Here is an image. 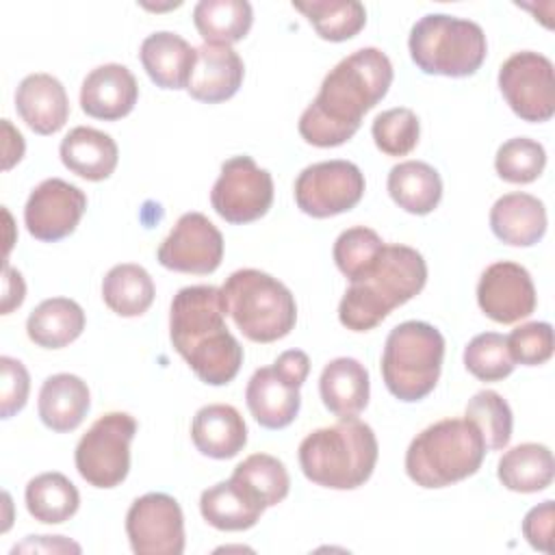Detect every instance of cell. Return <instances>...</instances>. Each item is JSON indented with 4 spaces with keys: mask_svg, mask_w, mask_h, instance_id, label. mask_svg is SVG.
Masks as SVG:
<instances>
[{
    "mask_svg": "<svg viewBox=\"0 0 555 555\" xmlns=\"http://www.w3.org/2000/svg\"><path fill=\"white\" fill-rule=\"evenodd\" d=\"M392 85V63L377 48H360L345 56L321 82L317 98L299 117V134L314 147H336L349 141L366 111Z\"/></svg>",
    "mask_w": 555,
    "mask_h": 555,
    "instance_id": "cell-1",
    "label": "cell"
},
{
    "mask_svg": "<svg viewBox=\"0 0 555 555\" xmlns=\"http://www.w3.org/2000/svg\"><path fill=\"white\" fill-rule=\"evenodd\" d=\"M225 314L223 293L210 284L180 288L169 310L173 349L210 386L230 384L243 364V347L230 334Z\"/></svg>",
    "mask_w": 555,
    "mask_h": 555,
    "instance_id": "cell-2",
    "label": "cell"
},
{
    "mask_svg": "<svg viewBox=\"0 0 555 555\" xmlns=\"http://www.w3.org/2000/svg\"><path fill=\"white\" fill-rule=\"evenodd\" d=\"M425 282L427 264L421 251L384 243L377 260L345 291L338 304V321L351 332H369L395 308L416 297Z\"/></svg>",
    "mask_w": 555,
    "mask_h": 555,
    "instance_id": "cell-3",
    "label": "cell"
},
{
    "mask_svg": "<svg viewBox=\"0 0 555 555\" xmlns=\"http://www.w3.org/2000/svg\"><path fill=\"white\" fill-rule=\"evenodd\" d=\"M377 438L356 416L310 431L299 444L301 473L317 486L353 490L369 481L377 464Z\"/></svg>",
    "mask_w": 555,
    "mask_h": 555,
    "instance_id": "cell-4",
    "label": "cell"
},
{
    "mask_svg": "<svg viewBox=\"0 0 555 555\" xmlns=\"http://www.w3.org/2000/svg\"><path fill=\"white\" fill-rule=\"evenodd\" d=\"M486 442L468 418H442L414 436L405 451V473L421 488H447L475 475Z\"/></svg>",
    "mask_w": 555,
    "mask_h": 555,
    "instance_id": "cell-5",
    "label": "cell"
},
{
    "mask_svg": "<svg viewBox=\"0 0 555 555\" xmlns=\"http://www.w3.org/2000/svg\"><path fill=\"white\" fill-rule=\"evenodd\" d=\"M225 310L241 334L254 343H273L291 334L297 321L293 293L260 269H238L221 286Z\"/></svg>",
    "mask_w": 555,
    "mask_h": 555,
    "instance_id": "cell-6",
    "label": "cell"
},
{
    "mask_svg": "<svg viewBox=\"0 0 555 555\" xmlns=\"http://www.w3.org/2000/svg\"><path fill=\"white\" fill-rule=\"evenodd\" d=\"M442 360L444 336L425 321H403L390 330L384 345V384L399 401H421L436 388Z\"/></svg>",
    "mask_w": 555,
    "mask_h": 555,
    "instance_id": "cell-7",
    "label": "cell"
},
{
    "mask_svg": "<svg viewBox=\"0 0 555 555\" xmlns=\"http://www.w3.org/2000/svg\"><path fill=\"white\" fill-rule=\"evenodd\" d=\"M410 56L431 76H473L488 54L483 28L473 20L447 13L423 15L410 30Z\"/></svg>",
    "mask_w": 555,
    "mask_h": 555,
    "instance_id": "cell-8",
    "label": "cell"
},
{
    "mask_svg": "<svg viewBox=\"0 0 555 555\" xmlns=\"http://www.w3.org/2000/svg\"><path fill=\"white\" fill-rule=\"evenodd\" d=\"M308 373L310 358L301 349L282 351L271 366L254 371L245 388V401L256 423L267 429L288 427L299 414V388Z\"/></svg>",
    "mask_w": 555,
    "mask_h": 555,
    "instance_id": "cell-9",
    "label": "cell"
},
{
    "mask_svg": "<svg viewBox=\"0 0 555 555\" xmlns=\"http://www.w3.org/2000/svg\"><path fill=\"white\" fill-rule=\"evenodd\" d=\"M137 421L128 412L100 416L76 444L74 462L80 477L93 488H115L130 470V442Z\"/></svg>",
    "mask_w": 555,
    "mask_h": 555,
    "instance_id": "cell-10",
    "label": "cell"
},
{
    "mask_svg": "<svg viewBox=\"0 0 555 555\" xmlns=\"http://www.w3.org/2000/svg\"><path fill=\"white\" fill-rule=\"evenodd\" d=\"M210 204L228 223H251L264 217L273 204V178L251 156H232L221 165Z\"/></svg>",
    "mask_w": 555,
    "mask_h": 555,
    "instance_id": "cell-11",
    "label": "cell"
},
{
    "mask_svg": "<svg viewBox=\"0 0 555 555\" xmlns=\"http://www.w3.org/2000/svg\"><path fill=\"white\" fill-rule=\"evenodd\" d=\"M297 208L314 219L351 210L364 195V173L349 160L308 165L295 180Z\"/></svg>",
    "mask_w": 555,
    "mask_h": 555,
    "instance_id": "cell-12",
    "label": "cell"
},
{
    "mask_svg": "<svg viewBox=\"0 0 555 555\" xmlns=\"http://www.w3.org/2000/svg\"><path fill=\"white\" fill-rule=\"evenodd\" d=\"M499 89L522 121L542 124L555 113L553 63L540 52H514L499 69Z\"/></svg>",
    "mask_w": 555,
    "mask_h": 555,
    "instance_id": "cell-13",
    "label": "cell"
},
{
    "mask_svg": "<svg viewBox=\"0 0 555 555\" xmlns=\"http://www.w3.org/2000/svg\"><path fill=\"white\" fill-rule=\"evenodd\" d=\"M126 533L137 555H180L184 551L180 503L165 492L134 499L126 514Z\"/></svg>",
    "mask_w": 555,
    "mask_h": 555,
    "instance_id": "cell-14",
    "label": "cell"
},
{
    "mask_svg": "<svg viewBox=\"0 0 555 555\" xmlns=\"http://www.w3.org/2000/svg\"><path fill=\"white\" fill-rule=\"evenodd\" d=\"M165 269L208 275L223 260V236L202 212H184L156 251Z\"/></svg>",
    "mask_w": 555,
    "mask_h": 555,
    "instance_id": "cell-15",
    "label": "cell"
},
{
    "mask_svg": "<svg viewBox=\"0 0 555 555\" xmlns=\"http://www.w3.org/2000/svg\"><path fill=\"white\" fill-rule=\"evenodd\" d=\"M85 210L87 195L78 186L61 178H48L30 191L24 223L37 241L56 243L76 230Z\"/></svg>",
    "mask_w": 555,
    "mask_h": 555,
    "instance_id": "cell-16",
    "label": "cell"
},
{
    "mask_svg": "<svg viewBox=\"0 0 555 555\" xmlns=\"http://www.w3.org/2000/svg\"><path fill=\"white\" fill-rule=\"evenodd\" d=\"M535 286L529 271L512 260L486 267L477 284V304L496 323H516L535 310Z\"/></svg>",
    "mask_w": 555,
    "mask_h": 555,
    "instance_id": "cell-17",
    "label": "cell"
},
{
    "mask_svg": "<svg viewBox=\"0 0 555 555\" xmlns=\"http://www.w3.org/2000/svg\"><path fill=\"white\" fill-rule=\"evenodd\" d=\"M139 98L134 74L119 63H106L87 74L80 87V108L95 119L115 121L126 117Z\"/></svg>",
    "mask_w": 555,
    "mask_h": 555,
    "instance_id": "cell-18",
    "label": "cell"
},
{
    "mask_svg": "<svg viewBox=\"0 0 555 555\" xmlns=\"http://www.w3.org/2000/svg\"><path fill=\"white\" fill-rule=\"evenodd\" d=\"M245 65L232 46L202 43L195 48V65L186 85L193 100L217 104L230 100L243 85Z\"/></svg>",
    "mask_w": 555,
    "mask_h": 555,
    "instance_id": "cell-19",
    "label": "cell"
},
{
    "mask_svg": "<svg viewBox=\"0 0 555 555\" xmlns=\"http://www.w3.org/2000/svg\"><path fill=\"white\" fill-rule=\"evenodd\" d=\"M15 108L22 121L37 134L59 132L69 117V100L59 78L28 74L15 91Z\"/></svg>",
    "mask_w": 555,
    "mask_h": 555,
    "instance_id": "cell-20",
    "label": "cell"
},
{
    "mask_svg": "<svg viewBox=\"0 0 555 555\" xmlns=\"http://www.w3.org/2000/svg\"><path fill=\"white\" fill-rule=\"evenodd\" d=\"M191 438L202 455L230 460L247 444V425L234 405L210 403L195 412Z\"/></svg>",
    "mask_w": 555,
    "mask_h": 555,
    "instance_id": "cell-21",
    "label": "cell"
},
{
    "mask_svg": "<svg viewBox=\"0 0 555 555\" xmlns=\"http://www.w3.org/2000/svg\"><path fill=\"white\" fill-rule=\"evenodd\" d=\"M494 236L512 247H531L546 232V208L529 193H505L490 208Z\"/></svg>",
    "mask_w": 555,
    "mask_h": 555,
    "instance_id": "cell-22",
    "label": "cell"
},
{
    "mask_svg": "<svg viewBox=\"0 0 555 555\" xmlns=\"http://www.w3.org/2000/svg\"><path fill=\"white\" fill-rule=\"evenodd\" d=\"M143 69L150 80L160 89H186L193 65L195 48L176 33L158 30L143 39L139 50Z\"/></svg>",
    "mask_w": 555,
    "mask_h": 555,
    "instance_id": "cell-23",
    "label": "cell"
},
{
    "mask_svg": "<svg viewBox=\"0 0 555 555\" xmlns=\"http://www.w3.org/2000/svg\"><path fill=\"white\" fill-rule=\"evenodd\" d=\"M89 405V386L78 375L56 373L41 384L37 401L39 418L56 434L74 431L85 421Z\"/></svg>",
    "mask_w": 555,
    "mask_h": 555,
    "instance_id": "cell-24",
    "label": "cell"
},
{
    "mask_svg": "<svg viewBox=\"0 0 555 555\" xmlns=\"http://www.w3.org/2000/svg\"><path fill=\"white\" fill-rule=\"evenodd\" d=\"M63 165L91 182L106 180L119 160L117 143L111 134L89 128V126H76L72 128L59 147Z\"/></svg>",
    "mask_w": 555,
    "mask_h": 555,
    "instance_id": "cell-25",
    "label": "cell"
},
{
    "mask_svg": "<svg viewBox=\"0 0 555 555\" xmlns=\"http://www.w3.org/2000/svg\"><path fill=\"white\" fill-rule=\"evenodd\" d=\"M323 405L338 418L358 416L369 403V371L356 358H336L327 362L319 377Z\"/></svg>",
    "mask_w": 555,
    "mask_h": 555,
    "instance_id": "cell-26",
    "label": "cell"
},
{
    "mask_svg": "<svg viewBox=\"0 0 555 555\" xmlns=\"http://www.w3.org/2000/svg\"><path fill=\"white\" fill-rule=\"evenodd\" d=\"M264 509L267 507L232 477L206 488L199 496V512L204 520L219 531L251 529Z\"/></svg>",
    "mask_w": 555,
    "mask_h": 555,
    "instance_id": "cell-27",
    "label": "cell"
},
{
    "mask_svg": "<svg viewBox=\"0 0 555 555\" xmlns=\"http://www.w3.org/2000/svg\"><path fill=\"white\" fill-rule=\"evenodd\" d=\"M85 330V310L69 297L43 299L26 321L28 338L43 349H61Z\"/></svg>",
    "mask_w": 555,
    "mask_h": 555,
    "instance_id": "cell-28",
    "label": "cell"
},
{
    "mask_svg": "<svg viewBox=\"0 0 555 555\" xmlns=\"http://www.w3.org/2000/svg\"><path fill=\"white\" fill-rule=\"evenodd\" d=\"M392 202L410 215H429L442 197L440 173L423 160H403L388 173Z\"/></svg>",
    "mask_w": 555,
    "mask_h": 555,
    "instance_id": "cell-29",
    "label": "cell"
},
{
    "mask_svg": "<svg viewBox=\"0 0 555 555\" xmlns=\"http://www.w3.org/2000/svg\"><path fill=\"white\" fill-rule=\"evenodd\" d=\"M555 462L548 447L522 442L507 449L499 460V481L512 492H540L553 481Z\"/></svg>",
    "mask_w": 555,
    "mask_h": 555,
    "instance_id": "cell-30",
    "label": "cell"
},
{
    "mask_svg": "<svg viewBox=\"0 0 555 555\" xmlns=\"http://www.w3.org/2000/svg\"><path fill=\"white\" fill-rule=\"evenodd\" d=\"M254 22L247 0H199L193 9V24L204 43L232 46L241 41Z\"/></svg>",
    "mask_w": 555,
    "mask_h": 555,
    "instance_id": "cell-31",
    "label": "cell"
},
{
    "mask_svg": "<svg viewBox=\"0 0 555 555\" xmlns=\"http://www.w3.org/2000/svg\"><path fill=\"white\" fill-rule=\"evenodd\" d=\"M28 514L46 525L69 520L80 505L76 486L63 473H41L33 477L24 492Z\"/></svg>",
    "mask_w": 555,
    "mask_h": 555,
    "instance_id": "cell-32",
    "label": "cell"
},
{
    "mask_svg": "<svg viewBox=\"0 0 555 555\" xmlns=\"http://www.w3.org/2000/svg\"><path fill=\"white\" fill-rule=\"evenodd\" d=\"M102 299L119 317H141L154 301V282L141 264H115L102 280Z\"/></svg>",
    "mask_w": 555,
    "mask_h": 555,
    "instance_id": "cell-33",
    "label": "cell"
},
{
    "mask_svg": "<svg viewBox=\"0 0 555 555\" xmlns=\"http://www.w3.org/2000/svg\"><path fill=\"white\" fill-rule=\"evenodd\" d=\"M325 41H347L366 24V9L358 0H310L293 2Z\"/></svg>",
    "mask_w": 555,
    "mask_h": 555,
    "instance_id": "cell-34",
    "label": "cell"
},
{
    "mask_svg": "<svg viewBox=\"0 0 555 555\" xmlns=\"http://www.w3.org/2000/svg\"><path fill=\"white\" fill-rule=\"evenodd\" d=\"M232 479L243 483L264 507L282 503L291 490L286 466L269 453H254L245 457L234 468Z\"/></svg>",
    "mask_w": 555,
    "mask_h": 555,
    "instance_id": "cell-35",
    "label": "cell"
},
{
    "mask_svg": "<svg viewBox=\"0 0 555 555\" xmlns=\"http://www.w3.org/2000/svg\"><path fill=\"white\" fill-rule=\"evenodd\" d=\"M464 418H468L481 434L486 451H501L512 438L509 403L494 390H479L466 403Z\"/></svg>",
    "mask_w": 555,
    "mask_h": 555,
    "instance_id": "cell-36",
    "label": "cell"
},
{
    "mask_svg": "<svg viewBox=\"0 0 555 555\" xmlns=\"http://www.w3.org/2000/svg\"><path fill=\"white\" fill-rule=\"evenodd\" d=\"M464 366L481 382H501L516 364L507 351V338L499 332H483L466 345Z\"/></svg>",
    "mask_w": 555,
    "mask_h": 555,
    "instance_id": "cell-37",
    "label": "cell"
},
{
    "mask_svg": "<svg viewBox=\"0 0 555 555\" xmlns=\"http://www.w3.org/2000/svg\"><path fill=\"white\" fill-rule=\"evenodd\" d=\"M546 165L544 147L527 137H514L505 141L494 156L496 173L512 184H529L540 178Z\"/></svg>",
    "mask_w": 555,
    "mask_h": 555,
    "instance_id": "cell-38",
    "label": "cell"
},
{
    "mask_svg": "<svg viewBox=\"0 0 555 555\" xmlns=\"http://www.w3.org/2000/svg\"><path fill=\"white\" fill-rule=\"evenodd\" d=\"M373 141L386 156L410 154L421 137V124L412 108L397 106L379 113L371 126Z\"/></svg>",
    "mask_w": 555,
    "mask_h": 555,
    "instance_id": "cell-39",
    "label": "cell"
},
{
    "mask_svg": "<svg viewBox=\"0 0 555 555\" xmlns=\"http://www.w3.org/2000/svg\"><path fill=\"white\" fill-rule=\"evenodd\" d=\"M382 247L384 241L375 230L356 225L338 234L332 254L338 271L351 282L377 260Z\"/></svg>",
    "mask_w": 555,
    "mask_h": 555,
    "instance_id": "cell-40",
    "label": "cell"
},
{
    "mask_svg": "<svg viewBox=\"0 0 555 555\" xmlns=\"http://www.w3.org/2000/svg\"><path fill=\"white\" fill-rule=\"evenodd\" d=\"M507 338V351L514 364L538 366L553 356V327L546 321H531L512 330Z\"/></svg>",
    "mask_w": 555,
    "mask_h": 555,
    "instance_id": "cell-41",
    "label": "cell"
},
{
    "mask_svg": "<svg viewBox=\"0 0 555 555\" xmlns=\"http://www.w3.org/2000/svg\"><path fill=\"white\" fill-rule=\"evenodd\" d=\"M0 414L2 418H11L13 414H17L28 399V390H30V377L26 366L11 358V356H2L0 358Z\"/></svg>",
    "mask_w": 555,
    "mask_h": 555,
    "instance_id": "cell-42",
    "label": "cell"
},
{
    "mask_svg": "<svg viewBox=\"0 0 555 555\" xmlns=\"http://www.w3.org/2000/svg\"><path fill=\"white\" fill-rule=\"evenodd\" d=\"M553 520H555L553 501H544L527 512L522 520V535L533 548L542 553H553Z\"/></svg>",
    "mask_w": 555,
    "mask_h": 555,
    "instance_id": "cell-43",
    "label": "cell"
},
{
    "mask_svg": "<svg viewBox=\"0 0 555 555\" xmlns=\"http://www.w3.org/2000/svg\"><path fill=\"white\" fill-rule=\"evenodd\" d=\"M2 286H4V295H2V314H9L13 308H20L26 295V284L22 280V273L11 269L9 262H4V273H2Z\"/></svg>",
    "mask_w": 555,
    "mask_h": 555,
    "instance_id": "cell-44",
    "label": "cell"
},
{
    "mask_svg": "<svg viewBox=\"0 0 555 555\" xmlns=\"http://www.w3.org/2000/svg\"><path fill=\"white\" fill-rule=\"evenodd\" d=\"M17 551H74V553H80V546L76 542H69L65 540L63 535H28L26 542L13 546L11 553H17Z\"/></svg>",
    "mask_w": 555,
    "mask_h": 555,
    "instance_id": "cell-45",
    "label": "cell"
},
{
    "mask_svg": "<svg viewBox=\"0 0 555 555\" xmlns=\"http://www.w3.org/2000/svg\"><path fill=\"white\" fill-rule=\"evenodd\" d=\"M2 132H4V169H11L15 163L24 156V137L20 130L11 126L9 119H2Z\"/></svg>",
    "mask_w": 555,
    "mask_h": 555,
    "instance_id": "cell-46",
    "label": "cell"
}]
</instances>
